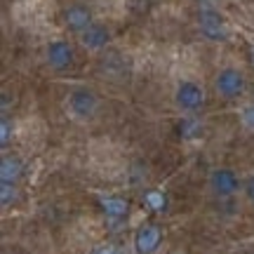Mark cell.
<instances>
[{"label": "cell", "mask_w": 254, "mask_h": 254, "mask_svg": "<svg viewBox=\"0 0 254 254\" xmlns=\"http://www.w3.org/2000/svg\"><path fill=\"white\" fill-rule=\"evenodd\" d=\"M66 109L75 120H92L99 111V97L87 87H75L66 97Z\"/></svg>", "instance_id": "obj_1"}, {"label": "cell", "mask_w": 254, "mask_h": 254, "mask_svg": "<svg viewBox=\"0 0 254 254\" xmlns=\"http://www.w3.org/2000/svg\"><path fill=\"white\" fill-rule=\"evenodd\" d=\"M245 87H247V80H245V73L233 68V66H226L217 73L214 78V92H217L221 99H238L245 94Z\"/></svg>", "instance_id": "obj_2"}, {"label": "cell", "mask_w": 254, "mask_h": 254, "mask_svg": "<svg viewBox=\"0 0 254 254\" xmlns=\"http://www.w3.org/2000/svg\"><path fill=\"white\" fill-rule=\"evenodd\" d=\"M207 184L217 198H233L243 189V179L231 167H214L207 177Z\"/></svg>", "instance_id": "obj_3"}, {"label": "cell", "mask_w": 254, "mask_h": 254, "mask_svg": "<svg viewBox=\"0 0 254 254\" xmlns=\"http://www.w3.org/2000/svg\"><path fill=\"white\" fill-rule=\"evenodd\" d=\"M174 104L179 111H186V113H193V111L202 109L205 104V90L200 87L198 82L193 80H182L174 90Z\"/></svg>", "instance_id": "obj_4"}, {"label": "cell", "mask_w": 254, "mask_h": 254, "mask_svg": "<svg viewBox=\"0 0 254 254\" xmlns=\"http://www.w3.org/2000/svg\"><path fill=\"white\" fill-rule=\"evenodd\" d=\"M45 59L50 64V68H55V71H66V68H71L73 66V47L71 43H66V40H52L45 50Z\"/></svg>", "instance_id": "obj_5"}, {"label": "cell", "mask_w": 254, "mask_h": 254, "mask_svg": "<svg viewBox=\"0 0 254 254\" xmlns=\"http://www.w3.org/2000/svg\"><path fill=\"white\" fill-rule=\"evenodd\" d=\"M64 24H66V28H71L73 33L80 36L94 21H92V12L85 5H71V7L64 9Z\"/></svg>", "instance_id": "obj_6"}, {"label": "cell", "mask_w": 254, "mask_h": 254, "mask_svg": "<svg viewBox=\"0 0 254 254\" xmlns=\"http://www.w3.org/2000/svg\"><path fill=\"white\" fill-rule=\"evenodd\" d=\"M160 238H163V231L155 226V224H146L136 231L134 236V245L139 254H153L160 245Z\"/></svg>", "instance_id": "obj_7"}, {"label": "cell", "mask_w": 254, "mask_h": 254, "mask_svg": "<svg viewBox=\"0 0 254 254\" xmlns=\"http://www.w3.org/2000/svg\"><path fill=\"white\" fill-rule=\"evenodd\" d=\"M198 24H200L202 36L209 38V40H224V38H226L224 21H221V17H219L217 12H212V9H202V12H200Z\"/></svg>", "instance_id": "obj_8"}, {"label": "cell", "mask_w": 254, "mask_h": 254, "mask_svg": "<svg viewBox=\"0 0 254 254\" xmlns=\"http://www.w3.org/2000/svg\"><path fill=\"white\" fill-rule=\"evenodd\" d=\"M111 40V33L106 26H101V24H92L87 31H82L80 33V43L85 50H92V52H99L104 47L109 45Z\"/></svg>", "instance_id": "obj_9"}, {"label": "cell", "mask_w": 254, "mask_h": 254, "mask_svg": "<svg viewBox=\"0 0 254 254\" xmlns=\"http://www.w3.org/2000/svg\"><path fill=\"white\" fill-rule=\"evenodd\" d=\"M24 172V163L19 160L17 155H5L0 163V179L2 184H14Z\"/></svg>", "instance_id": "obj_10"}, {"label": "cell", "mask_w": 254, "mask_h": 254, "mask_svg": "<svg viewBox=\"0 0 254 254\" xmlns=\"http://www.w3.org/2000/svg\"><path fill=\"white\" fill-rule=\"evenodd\" d=\"M101 205H104L109 217H123V214H127V202L120 198H111L109 195V198L101 200Z\"/></svg>", "instance_id": "obj_11"}, {"label": "cell", "mask_w": 254, "mask_h": 254, "mask_svg": "<svg viewBox=\"0 0 254 254\" xmlns=\"http://www.w3.org/2000/svg\"><path fill=\"white\" fill-rule=\"evenodd\" d=\"M243 193H245V198L250 205H254V174H250L245 182H243Z\"/></svg>", "instance_id": "obj_12"}, {"label": "cell", "mask_w": 254, "mask_h": 254, "mask_svg": "<svg viewBox=\"0 0 254 254\" xmlns=\"http://www.w3.org/2000/svg\"><path fill=\"white\" fill-rule=\"evenodd\" d=\"M146 198H148V205H151L153 209H163V207H165V195H163V193H158V190H151V193H148Z\"/></svg>", "instance_id": "obj_13"}, {"label": "cell", "mask_w": 254, "mask_h": 254, "mask_svg": "<svg viewBox=\"0 0 254 254\" xmlns=\"http://www.w3.org/2000/svg\"><path fill=\"white\" fill-rule=\"evenodd\" d=\"M9 186L12 184H2V205H9V202H14V198H17V190L14 189L9 190Z\"/></svg>", "instance_id": "obj_14"}, {"label": "cell", "mask_w": 254, "mask_h": 254, "mask_svg": "<svg viewBox=\"0 0 254 254\" xmlns=\"http://www.w3.org/2000/svg\"><path fill=\"white\" fill-rule=\"evenodd\" d=\"M243 120H245L250 127H254V106H250V109H245V113H243Z\"/></svg>", "instance_id": "obj_15"}, {"label": "cell", "mask_w": 254, "mask_h": 254, "mask_svg": "<svg viewBox=\"0 0 254 254\" xmlns=\"http://www.w3.org/2000/svg\"><path fill=\"white\" fill-rule=\"evenodd\" d=\"M97 254H118V252H116L113 247H104V250H99V252H97Z\"/></svg>", "instance_id": "obj_16"}, {"label": "cell", "mask_w": 254, "mask_h": 254, "mask_svg": "<svg viewBox=\"0 0 254 254\" xmlns=\"http://www.w3.org/2000/svg\"><path fill=\"white\" fill-rule=\"evenodd\" d=\"M252 59H254V57H252Z\"/></svg>", "instance_id": "obj_17"}]
</instances>
